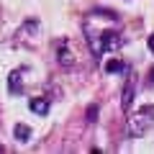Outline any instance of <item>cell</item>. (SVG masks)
Listing matches in <instances>:
<instances>
[{
    "label": "cell",
    "instance_id": "6da1fadb",
    "mask_svg": "<svg viewBox=\"0 0 154 154\" xmlns=\"http://www.w3.org/2000/svg\"><path fill=\"white\" fill-rule=\"evenodd\" d=\"M154 128V105H141L136 113L128 118V139H139Z\"/></svg>",
    "mask_w": 154,
    "mask_h": 154
},
{
    "label": "cell",
    "instance_id": "7a4b0ae2",
    "mask_svg": "<svg viewBox=\"0 0 154 154\" xmlns=\"http://www.w3.org/2000/svg\"><path fill=\"white\" fill-rule=\"evenodd\" d=\"M57 62H59L64 69H69L75 64V54L69 51V38H59L57 41Z\"/></svg>",
    "mask_w": 154,
    "mask_h": 154
},
{
    "label": "cell",
    "instance_id": "3957f363",
    "mask_svg": "<svg viewBox=\"0 0 154 154\" xmlns=\"http://www.w3.org/2000/svg\"><path fill=\"white\" fill-rule=\"evenodd\" d=\"M121 44H123V41L118 38L116 31H100V46H103V54H108V51H118Z\"/></svg>",
    "mask_w": 154,
    "mask_h": 154
},
{
    "label": "cell",
    "instance_id": "277c9868",
    "mask_svg": "<svg viewBox=\"0 0 154 154\" xmlns=\"http://www.w3.org/2000/svg\"><path fill=\"white\" fill-rule=\"evenodd\" d=\"M23 72H26V67L11 72V77H8V90H11V93H16V95H21L23 90H26V88H23Z\"/></svg>",
    "mask_w": 154,
    "mask_h": 154
},
{
    "label": "cell",
    "instance_id": "5b68a950",
    "mask_svg": "<svg viewBox=\"0 0 154 154\" xmlns=\"http://www.w3.org/2000/svg\"><path fill=\"white\" fill-rule=\"evenodd\" d=\"M134 95H136V90H134V77H128V80H126V85H123V93H121V105H123L126 110L131 108Z\"/></svg>",
    "mask_w": 154,
    "mask_h": 154
},
{
    "label": "cell",
    "instance_id": "8992f818",
    "mask_svg": "<svg viewBox=\"0 0 154 154\" xmlns=\"http://www.w3.org/2000/svg\"><path fill=\"white\" fill-rule=\"evenodd\" d=\"M28 108H31L36 116H46L49 113V100L46 98H31L28 100Z\"/></svg>",
    "mask_w": 154,
    "mask_h": 154
},
{
    "label": "cell",
    "instance_id": "52a82bcc",
    "mask_svg": "<svg viewBox=\"0 0 154 154\" xmlns=\"http://www.w3.org/2000/svg\"><path fill=\"white\" fill-rule=\"evenodd\" d=\"M13 136H16L18 141H28V139H31V128H28L26 123H16V128H13Z\"/></svg>",
    "mask_w": 154,
    "mask_h": 154
},
{
    "label": "cell",
    "instance_id": "ba28073f",
    "mask_svg": "<svg viewBox=\"0 0 154 154\" xmlns=\"http://www.w3.org/2000/svg\"><path fill=\"white\" fill-rule=\"evenodd\" d=\"M105 72L113 75V72H123V62L121 59H108L105 62Z\"/></svg>",
    "mask_w": 154,
    "mask_h": 154
},
{
    "label": "cell",
    "instance_id": "9c48e42d",
    "mask_svg": "<svg viewBox=\"0 0 154 154\" xmlns=\"http://www.w3.org/2000/svg\"><path fill=\"white\" fill-rule=\"evenodd\" d=\"M85 118H88V123H95V121H98V105H95V103L88 105V110H85Z\"/></svg>",
    "mask_w": 154,
    "mask_h": 154
},
{
    "label": "cell",
    "instance_id": "30bf717a",
    "mask_svg": "<svg viewBox=\"0 0 154 154\" xmlns=\"http://www.w3.org/2000/svg\"><path fill=\"white\" fill-rule=\"evenodd\" d=\"M93 16H103V18H108V21H118V13L108 11V8H98V11H93Z\"/></svg>",
    "mask_w": 154,
    "mask_h": 154
},
{
    "label": "cell",
    "instance_id": "8fae6325",
    "mask_svg": "<svg viewBox=\"0 0 154 154\" xmlns=\"http://www.w3.org/2000/svg\"><path fill=\"white\" fill-rule=\"evenodd\" d=\"M146 44H149V51H152V54H154V33H152V36H149V41H146Z\"/></svg>",
    "mask_w": 154,
    "mask_h": 154
},
{
    "label": "cell",
    "instance_id": "7c38bea8",
    "mask_svg": "<svg viewBox=\"0 0 154 154\" xmlns=\"http://www.w3.org/2000/svg\"><path fill=\"white\" fill-rule=\"evenodd\" d=\"M149 82L154 85V67H152V72H149Z\"/></svg>",
    "mask_w": 154,
    "mask_h": 154
},
{
    "label": "cell",
    "instance_id": "4fadbf2b",
    "mask_svg": "<svg viewBox=\"0 0 154 154\" xmlns=\"http://www.w3.org/2000/svg\"><path fill=\"white\" fill-rule=\"evenodd\" d=\"M0 154H5V146H3V144H0Z\"/></svg>",
    "mask_w": 154,
    "mask_h": 154
}]
</instances>
